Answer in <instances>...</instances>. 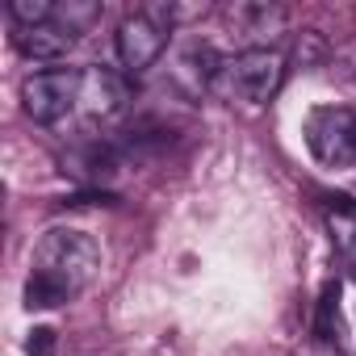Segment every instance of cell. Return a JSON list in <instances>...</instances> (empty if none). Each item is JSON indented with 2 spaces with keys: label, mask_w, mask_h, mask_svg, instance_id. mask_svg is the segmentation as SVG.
<instances>
[{
  "label": "cell",
  "mask_w": 356,
  "mask_h": 356,
  "mask_svg": "<svg viewBox=\"0 0 356 356\" xmlns=\"http://www.w3.org/2000/svg\"><path fill=\"white\" fill-rule=\"evenodd\" d=\"M30 273H42L51 281H59L72 298L92 285V277L101 273V248L88 231H76V227H55L38 239L34 248V264Z\"/></svg>",
  "instance_id": "cell-1"
},
{
  "label": "cell",
  "mask_w": 356,
  "mask_h": 356,
  "mask_svg": "<svg viewBox=\"0 0 356 356\" xmlns=\"http://www.w3.org/2000/svg\"><path fill=\"white\" fill-rule=\"evenodd\" d=\"M285 84V55L281 51H239L222 59L214 97L218 101H243V105H268Z\"/></svg>",
  "instance_id": "cell-2"
},
{
  "label": "cell",
  "mask_w": 356,
  "mask_h": 356,
  "mask_svg": "<svg viewBox=\"0 0 356 356\" xmlns=\"http://www.w3.org/2000/svg\"><path fill=\"white\" fill-rule=\"evenodd\" d=\"M80 84H84V72H76V67H47V72L26 76L22 80L26 118L38 122V126H51V122L67 118L80 105Z\"/></svg>",
  "instance_id": "cell-3"
},
{
  "label": "cell",
  "mask_w": 356,
  "mask_h": 356,
  "mask_svg": "<svg viewBox=\"0 0 356 356\" xmlns=\"http://www.w3.org/2000/svg\"><path fill=\"white\" fill-rule=\"evenodd\" d=\"M306 147L323 168H356V109H348V105L310 109Z\"/></svg>",
  "instance_id": "cell-4"
},
{
  "label": "cell",
  "mask_w": 356,
  "mask_h": 356,
  "mask_svg": "<svg viewBox=\"0 0 356 356\" xmlns=\"http://www.w3.org/2000/svg\"><path fill=\"white\" fill-rule=\"evenodd\" d=\"M222 22L235 30L243 51H277V38L289 26V13L268 0H235L222 9Z\"/></svg>",
  "instance_id": "cell-5"
},
{
  "label": "cell",
  "mask_w": 356,
  "mask_h": 356,
  "mask_svg": "<svg viewBox=\"0 0 356 356\" xmlns=\"http://www.w3.org/2000/svg\"><path fill=\"white\" fill-rule=\"evenodd\" d=\"M113 51H118V63H122L126 76H143V72L155 67L159 55L168 51V30H163L155 17H147V13L138 9L134 17H126V22L118 26Z\"/></svg>",
  "instance_id": "cell-6"
},
{
  "label": "cell",
  "mask_w": 356,
  "mask_h": 356,
  "mask_svg": "<svg viewBox=\"0 0 356 356\" xmlns=\"http://www.w3.org/2000/svg\"><path fill=\"white\" fill-rule=\"evenodd\" d=\"M218 51L202 38H189L172 51V63H168V80L181 88L185 97H202V92H214V80H218Z\"/></svg>",
  "instance_id": "cell-7"
},
{
  "label": "cell",
  "mask_w": 356,
  "mask_h": 356,
  "mask_svg": "<svg viewBox=\"0 0 356 356\" xmlns=\"http://www.w3.org/2000/svg\"><path fill=\"white\" fill-rule=\"evenodd\" d=\"M130 105V80L113 67H88L80 84V109L88 118H118Z\"/></svg>",
  "instance_id": "cell-8"
},
{
  "label": "cell",
  "mask_w": 356,
  "mask_h": 356,
  "mask_svg": "<svg viewBox=\"0 0 356 356\" xmlns=\"http://www.w3.org/2000/svg\"><path fill=\"white\" fill-rule=\"evenodd\" d=\"M72 42H76V34H67V30L55 26V22L26 26V30L13 34V47H17L26 59H38V63H55V59H63V55L72 51Z\"/></svg>",
  "instance_id": "cell-9"
},
{
  "label": "cell",
  "mask_w": 356,
  "mask_h": 356,
  "mask_svg": "<svg viewBox=\"0 0 356 356\" xmlns=\"http://www.w3.org/2000/svg\"><path fill=\"white\" fill-rule=\"evenodd\" d=\"M327 231H331V243H335V256L343 260V268L356 273V202L331 197V206H327Z\"/></svg>",
  "instance_id": "cell-10"
},
{
  "label": "cell",
  "mask_w": 356,
  "mask_h": 356,
  "mask_svg": "<svg viewBox=\"0 0 356 356\" xmlns=\"http://www.w3.org/2000/svg\"><path fill=\"white\" fill-rule=\"evenodd\" d=\"M314 335H318V343H327V348H339V343H343V323H339V281H327L323 293H318V306H314Z\"/></svg>",
  "instance_id": "cell-11"
},
{
  "label": "cell",
  "mask_w": 356,
  "mask_h": 356,
  "mask_svg": "<svg viewBox=\"0 0 356 356\" xmlns=\"http://www.w3.org/2000/svg\"><path fill=\"white\" fill-rule=\"evenodd\" d=\"M22 298H26V310H55V306L72 302V293H67L59 281L42 277V273H30V277H26V289H22Z\"/></svg>",
  "instance_id": "cell-12"
},
{
  "label": "cell",
  "mask_w": 356,
  "mask_h": 356,
  "mask_svg": "<svg viewBox=\"0 0 356 356\" xmlns=\"http://www.w3.org/2000/svg\"><path fill=\"white\" fill-rule=\"evenodd\" d=\"M97 17H101V5H97V0H67V5H55V26H63L67 34L92 26Z\"/></svg>",
  "instance_id": "cell-13"
},
{
  "label": "cell",
  "mask_w": 356,
  "mask_h": 356,
  "mask_svg": "<svg viewBox=\"0 0 356 356\" xmlns=\"http://www.w3.org/2000/svg\"><path fill=\"white\" fill-rule=\"evenodd\" d=\"M51 348H55V331L51 327H34L30 339H26V352L30 356H51Z\"/></svg>",
  "instance_id": "cell-14"
}]
</instances>
